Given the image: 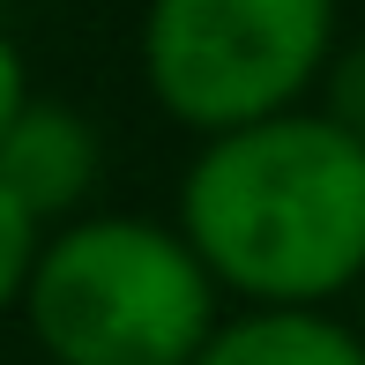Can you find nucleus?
Returning a JSON list of instances; mask_svg holds the SVG:
<instances>
[{
  "label": "nucleus",
  "mask_w": 365,
  "mask_h": 365,
  "mask_svg": "<svg viewBox=\"0 0 365 365\" xmlns=\"http://www.w3.org/2000/svg\"><path fill=\"white\" fill-rule=\"evenodd\" d=\"M97 172H105V142H97V127L82 120L75 105H60V97H30L23 120L0 135V187L45 231L82 217Z\"/></svg>",
  "instance_id": "4"
},
{
  "label": "nucleus",
  "mask_w": 365,
  "mask_h": 365,
  "mask_svg": "<svg viewBox=\"0 0 365 365\" xmlns=\"http://www.w3.org/2000/svg\"><path fill=\"white\" fill-rule=\"evenodd\" d=\"M179 231L246 306H328L365 284V142L328 112L209 135L179 187Z\"/></svg>",
  "instance_id": "1"
},
{
  "label": "nucleus",
  "mask_w": 365,
  "mask_h": 365,
  "mask_svg": "<svg viewBox=\"0 0 365 365\" xmlns=\"http://www.w3.org/2000/svg\"><path fill=\"white\" fill-rule=\"evenodd\" d=\"M336 53V0H149L142 82L179 127H231L298 112Z\"/></svg>",
  "instance_id": "3"
},
{
  "label": "nucleus",
  "mask_w": 365,
  "mask_h": 365,
  "mask_svg": "<svg viewBox=\"0 0 365 365\" xmlns=\"http://www.w3.org/2000/svg\"><path fill=\"white\" fill-rule=\"evenodd\" d=\"M38 246H45V224L0 187V313H23V291H30V269H38Z\"/></svg>",
  "instance_id": "6"
},
{
  "label": "nucleus",
  "mask_w": 365,
  "mask_h": 365,
  "mask_svg": "<svg viewBox=\"0 0 365 365\" xmlns=\"http://www.w3.org/2000/svg\"><path fill=\"white\" fill-rule=\"evenodd\" d=\"M23 321L53 365H194L217 336V276L179 224L75 217L45 231Z\"/></svg>",
  "instance_id": "2"
},
{
  "label": "nucleus",
  "mask_w": 365,
  "mask_h": 365,
  "mask_svg": "<svg viewBox=\"0 0 365 365\" xmlns=\"http://www.w3.org/2000/svg\"><path fill=\"white\" fill-rule=\"evenodd\" d=\"M23 105H30V68H23V45L0 30V135L23 120Z\"/></svg>",
  "instance_id": "8"
},
{
  "label": "nucleus",
  "mask_w": 365,
  "mask_h": 365,
  "mask_svg": "<svg viewBox=\"0 0 365 365\" xmlns=\"http://www.w3.org/2000/svg\"><path fill=\"white\" fill-rule=\"evenodd\" d=\"M321 112L343 127V135L365 142V38L343 45V53H328V68H321Z\"/></svg>",
  "instance_id": "7"
},
{
  "label": "nucleus",
  "mask_w": 365,
  "mask_h": 365,
  "mask_svg": "<svg viewBox=\"0 0 365 365\" xmlns=\"http://www.w3.org/2000/svg\"><path fill=\"white\" fill-rule=\"evenodd\" d=\"M358 336H365V284H358Z\"/></svg>",
  "instance_id": "9"
},
{
  "label": "nucleus",
  "mask_w": 365,
  "mask_h": 365,
  "mask_svg": "<svg viewBox=\"0 0 365 365\" xmlns=\"http://www.w3.org/2000/svg\"><path fill=\"white\" fill-rule=\"evenodd\" d=\"M194 365H365V336L321 306H246L239 321H217Z\"/></svg>",
  "instance_id": "5"
}]
</instances>
